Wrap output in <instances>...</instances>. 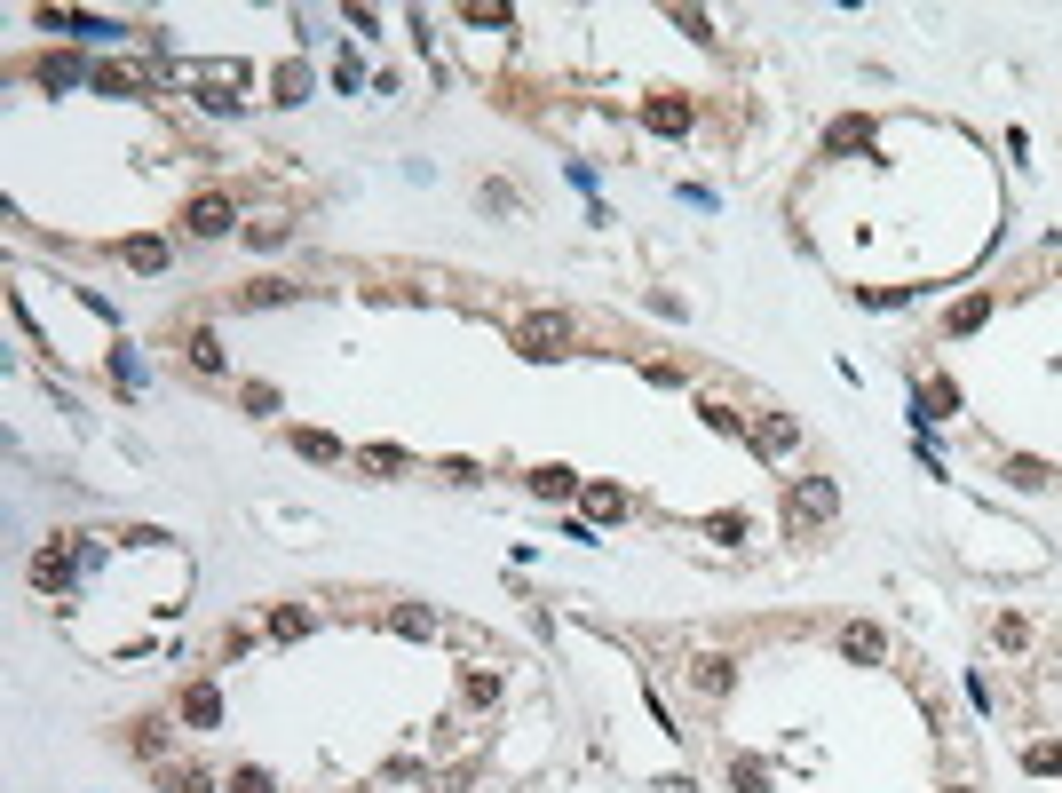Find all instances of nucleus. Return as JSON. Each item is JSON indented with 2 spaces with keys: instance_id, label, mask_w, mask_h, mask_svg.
Wrapping results in <instances>:
<instances>
[{
  "instance_id": "f257e3e1",
  "label": "nucleus",
  "mask_w": 1062,
  "mask_h": 793,
  "mask_svg": "<svg viewBox=\"0 0 1062 793\" xmlns=\"http://www.w3.org/2000/svg\"><path fill=\"white\" fill-rule=\"evenodd\" d=\"M785 516H793V532H817V524H833V516H841V492H833L825 476H801V484H793V500H785Z\"/></svg>"
},
{
  "instance_id": "f03ea898",
  "label": "nucleus",
  "mask_w": 1062,
  "mask_h": 793,
  "mask_svg": "<svg viewBox=\"0 0 1062 793\" xmlns=\"http://www.w3.org/2000/svg\"><path fill=\"white\" fill-rule=\"evenodd\" d=\"M563 341H571V318H563V310H531L524 326H516V349H524V357H555Z\"/></svg>"
},
{
  "instance_id": "7ed1b4c3",
  "label": "nucleus",
  "mask_w": 1062,
  "mask_h": 793,
  "mask_svg": "<svg viewBox=\"0 0 1062 793\" xmlns=\"http://www.w3.org/2000/svg\"><path fill=\"white\" fill-rule=\"evenodd\" d=\"M230 223H238V207H230L222 191H199V199L183 207V230H191V238H222Z\"/></svg>"
},
{
  "instance_id": "20e7f679",
  "label": "nucleus",
  "mask_w": 1062,
  "mask_h": 793,
  "mask_svg": "<svg viewBox=\"0 0 1062 793\" xmlns=\"http://www.w3.org/2000/svg\"><path fill=\"white\" fill-rule=\"evenodd\" d=\"M841 651H849L856 667H880V659H888V635H880V627H841Z\"/></svg>"
},
{
  "instance_id": "39448f33",
  "label": "nucleus",
  "mask_w": 1062,
  "mask_h": 793,
  "mask_svg": "<svg viewBox=\"0 0 1062 793\" xmlns=\"http://www.w3.org/2000/svg\"><path fill=\"white\" fill-rule=\"evenodd\" d=\"M690 682H698L706 698H722V690H730V659H722V651H706V659H690Z\"/></svg>"
},
{
  "instance_id": "423d86ee",
  "label": "nucleus",
  "mask_w": 1062,
  "mask_h": 793,
  "mask_svg": "<svg viewBox=\"0 0 1062 793\" xmlns=\"http://www.w3.org/2000/svg\"><path fill=\"white\" fill-rule=\"evenodd\" d=\"M642 119H650L658 135H682V127H690V104H674V96H650V104H642Z\"/></svg>"
},
{
  "instance_id": "0eeeda50",
  "label": "nucleus",
  "mask_w": 1062,
  "mask_h": 793,
  "mask_svg": "<svg viewBox=\"0 0 1062 793\" xmlns=\"http://www.w3.org/2000/svg\"><path fill=\"white\" fill-rule=\"evenodd\" d=\"M753 445H761V453H793V445H801V429H793L785 413H769V421L753 429Z\"/></svg>"
},
{
  "instance_id": "6e6552de",
  "label": "nucleus",
  "mask_w": 1062,
  "mask_h": 793,
  "mask_svg": "<svg viewBox=\"0 0 1062 793\" xmlns=\"http://www.w3.org/2000/svg\"><path fill=\"white\" fill-rule=\"evenodd\" d=\"M159 786H167V793H207L214 778L199 770V762H167V770H159Z\"/></svg>"
},
{
  "instance_id": "1a4fd4ad",
  "label": "nucleus",
  "mask_w": 1062,
  "mask_h": 793,
  "mask_svg": "<svg viewBox=\"0 0 1062 793\" xmlns=\"http://www.w3.org/2000/svg\"><path fill=\"white\" fill-rule=\"evenodd\" d=\"M238 302H246V310H278V302H294V286H286V278H254Z\"/></svg>"
},
{
  "instance_id": "9d476101",
  "label": "nucleus",
  "mask_w": 1062,
  "mask_h": 793,
  "mask_svg": "<svg viewBox=\"0 0 1062 793\" xmlns=\"http://www.w3.org/2000/svg\"><path fill=\"white\" fill-rule=\"evenodd\" d=\"M531 492L539 500H563V492H579V476L571 468H531Z\"/></svg>"
},
{
  "instance_id": "9b49d317",
  "label": "nucleus",
  "mask_w": 1062,
  "mask_h": 793,
  "mask_svg": "<svg viewBox=\"0 0 1062 793\" xmlns=\"http://www.w3.org/2000/svg\"><path fill=\"white\" fill-rule=\"evenodd\" d=\"M389 627H397V635H436V611H421V603H397V611H389Z\"/></svg>"
},
{
  "instance_id": "f8f14e48",
  "label": "nucleus",
  "mask_w": 1062,
  "mask_h": 793,
  "mask_svg": "<svg viewBox=\"0 0 1062 793\" xmlns=\"http://www.w3.org/2000/svg\"><path fill=\"white\" fill-rule=\"evenodd\" d=\"M183 722H199V730H207V722H222V698H214L207 682H199V690L183 698Z\"/></svg>"
},
{
  "instance_id": "ddd939ff",
  "label": "nucleus",
  "mask_w": 1062,
  "mask_h": 793,
  "mask_svg": "<svg viewBox=\"0 0 1062 793\" xmlns=\"http://www.w3.org/2000/svg\"><path fill=\"white\" fill-rule=\"evenodd\" d=\"M183 349H191V365H199V373H222V341H214L207 326H199V334L183 341Z\"/></svg>"
},
{
  "instance_id": "4468645a",
  "label": "nucleus",
  "mask_w": 1062,
  "mask_h": 793,
  "mask_svg": "<svg viewBox=\"0 0 1062 793\" xmlns=\"http://www.w3.org/2000/svg\"><path fill=\"white\" fill-rule=\"evenodd\" d=\"M983 318H991V294H967V302L952 310V334H975Z\"/></svg>"
},
{
  "instance_id": "2eb2a0df",
  "label": "nucleus",
  "mask_w": 1062,
  "mask_h": 793,
  "mask_svg": "<svg viewBox=\"0 0 1062 793\" xmlns=\"http://www.w3.org/2000/svg\"><path fill=\"white\" fill-rule=\"evenodd\" d=\"M706 540H722V548H738V540H753V524H745V516H706Z\"/></svg>"
},
{
  "instance_id": "dca6fc26",
  "label": "nucleus",
  "mask_w": 1062,
  "mask_h": 793,
  "mask_svg": "<svg viewBox=\"0 0 1062 793\" xmlns=\"http://www.w3.org/2000/svg\"><path fill=\"white\" fill-rule=\"evenodd\" d=\"M127 262H135V270H167V246H159V238H127Z\"/></svg>"
},
{
  "instance_id": "f3484780",
  "label": "nucleus",
  "mask_w": 1062,
  "mask_h": 793,
  "mask_svg": "<svg viewBox=\"0 0 1062 793\" xmlns=\"http://www.w3.org/2000/svg\"><path fill=\"white\" fill-rule=\"evenodd\" d=\"M999 476H1007V484H1015V492H1039V484H1047V468H1039V460H1007V468H999Z\"/></svg>"
},
{
  "instance_id": "a211bd4d",
  "label": "nucleus",
  "mask_w": 1062,
  "mask_h": 793,
  "mask_svg": "<svg viewBox=\"0 0 1062 793\" xmlns=\"http://www.w3.org/2000/svg\"><path fill=\"white\" fill-rule=\"evenodd\" d=\"M864 143H872V119H841L833 127V151H864Z\"/></svg>"
},
{
  "instance_id": "6ab92c4d",
  "label": "nucleus",
  "mask_w": 1062,
  "mask_h": 793,
  "mask_svg": "<svg viewBox=\"0 0 1062 793\" xmlns=\"http://www.w3.org/2000/svg\"><path fill=\"white\" fill-rule=\"evenodd\" d=\"M230 793H278V778H270V770H254V762H246V770H230Z\"/></svg>"
},
{
  "instance_id": "aec40b11",
  "label": "nucleus",
  "mask_w": 1062,
  "mask_h": 793,
  "mask_svg": "<svg viewBox=\"0 0 1062 793\" xmlns=\"http://www.w3.org/2000/svg\"><path fill=\"white\" fill-rule=\"evenodd\" d=\"M294 453H310V460H341V445H333V437H318V429H294Z\"/></svg>"
},
{
  "instance_id": "412c9836",
  "label": "nucleus",
  "mask_w": 1062,
  "mask_h": 793,
  "mask_svg": "<svg viewBox=\"0 0 1062 793\" xmlns=\"http://www.w3.org/2000/svg\"><path fill=\"white\" fill-rule=\"evenodd\" d=\"M730 786L738 793H769V770H761V762H730Z\"/></svg>"
},
{
  "instance_id": "4be33fe9",
  "label": "nucleus",
  "mask_w": 1062,
  "mask_h": 793,
  "mask_svg": "<svg viewBox=\"0 0 1062 793\" xmlns=\"http://www.w3.org/2000/svg\"><path fill=\"white\" fill-rule=\"evenodd\" d=\"M587 508H595V516H627V492H611V484H595V492H587Z\"/></svg>"
},
{
  "instance_id": "5701e85b",
  "label": "nucleus",
  "mask_w": 1062,
  "mask_h": 793,
  "mask_svg": "<svg viewBox=\"0 0 1062 793\" xmlns=\"http://www.w3.org/2000/svg\"><path fill=\"white\" fill-rule=\"evenodd\" d=\"M32 579H40V587H64V579H72V564H64V556H40V564H32Z\"/></svg>"
},
{
  "instance_id": "b1692460",
  "label": "nucleus",
  "mask_w": 1062,
  "mask_h": 793,
  "mask_svg": "<svg viewBox=\"0 0 1062 793\" xmlns=\"http://www.w3.org/2000/svg\"><path fill=\"white\" fill-rule=\"evenodd\" d=\"M674 24H682V32H698V40H714V16H706V8H674Z\"/></svg>"
},
{
  "instance_id": "393cba45",
  "label": "nucleus",
  "mask_w": 1062,
  "mask_h": 793,
  "mask_svg": "<svg viewBox=\"0 0 1062 793\" xmlns=\"http://www.w3.org/2000/svg\"><path fill=\"white\" fill-rule=\"evenodd\" d=\"M991 635H999V651H1023V643H1031V627H1023V619H999Z\"/></svg>"
},
{
  "instance_id": "a878e982",
  "label": "nucleus",
  "mask_w": 1062,
  "mask_h": 793,
  "mask_svg": "<svg viewBox=\"0 0 1062 793\" xmlns=\"http://www.w3.org/2000/svg\"><path fill=\"white\" fill-rule=\"evenodd\" d=\"M1023 762H1031V770H1039V778H1047V770H1062V746H1055V738H1047V746H1031V754H1023Z\"/></svg>"
},
{
  "instance_id": "bb28decb",
  "label": "nucleus",
  "mask_w": 1062,
  "mask_h": 793,
  "mask_svg": "<svg viewBox=\"0 0 1062 793\" xmlns=\"http://www.w3.org/2000/svg\"><path fill=\"white\" fill-rule=\"evenodd\" d=\"M952 793H975V786H952Z\"/></svg>"
}]
</instances>
